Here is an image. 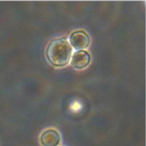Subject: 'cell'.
Returning <instances> with one entry per match:
<instances>
[{"label":"cell","instance_id":"obj_1","mask_svg":"<svg viewBox=\"0 0 146 146\" xmlns=\"http://www.w3.org/2000/svg\"><path fill=\"white\" fill-rule=\"evenodd\" d=\"M72 48L66 37L53 39L47 46L46 56L55 66H63L71 59Z\"/></svg>","mask_w":146,"mask_h":146},{"label":"cell","instance_id":"obj_2","mask_svg":"<svg viewBox=\"0 0 146 146\" xmlns=\"http://www.w3.org/2000/svg\"><path fill=\"white\" fill-rule=\"evenodd\" d=\"M90 37L84 31L79 30L72 33L69 38V43L72 47L76 50L87 48L90 44Z\"/></svg>","mask_w":146,"mask_h":146},{"label":"cell","instance_id":"obj_3","mask_svg":"<svg viewBox=\"0 0 146 146\" xmlns=\"http://www.w3.org/2000/svg\"><path fill=\"white\" fill-rule=\"evenodd\" d=\"M90 62L89 54L84 50L76 51L71 56L70 64L72 67L82 69L86 67Z\"/></svg>","mask_w":146,"mask_h":146},{"label":"cell","instance_id":"obj_4","mask_svg":"<svg viewBox=\"0 0 146 146\" xmlns=\"http://www.w3.org/2000/svg\"><path fill=\"white\" fill-rule=\"evenodd\" d=\"M60 140L59 133L52 129L44 131L40 137V141L43 146H58Z\"/></svg>","mask_w":146,"mask_h":146}]
</instances>
